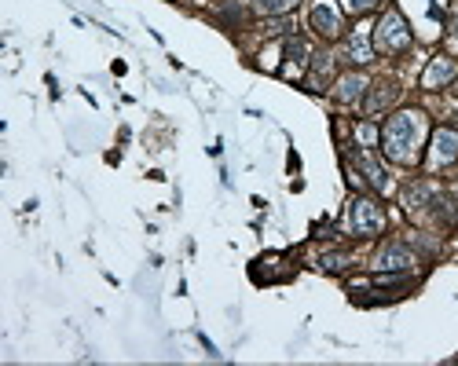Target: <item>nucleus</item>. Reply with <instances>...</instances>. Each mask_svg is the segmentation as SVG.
<instances>
[{"label":"nucleus","instance_id":"obj_1","mask_svg":"<svg viewBox=\"0 0 458 366\" xmlns=\"http://www.w3.org/2000/svg\"><path fill=\"white\" fill-rule=\"evenodd\" d=\"M381 139H385V154L392 161H410L414 158V147L422 143V114H396L389 118L381 128Z\"/></svg>","mask_w":458,"mask_h":366},{"label":"nucleus","instance_id":"obj_2","mask_svg":"<svg viewBox=\"0 0 458 366\" xmlns=\"http://www.w3.org/2000/svg\"><path fill=\"white\" fill-rule=\"evenodd\" d=\"M374 48L378 52H389V55L410 48V30H407L400 11H385L381 15V23L374 26Z\"/></svg>","mask_w":458,"mask_h":366},{"label":"nucleus","instance_id":"obj_3","mask_svg":"<svg viewBox=\"0 0 458 366\" xmlns=\"http://www.w3.org/2000/svg\"><path fill=\"white\" fill-rule=\"evenodd\" d=\"M381 224H385L381 205H374L370 198H356L352 205H348V227H352L356 234H378Z\"/></svg>","mask_w":458,"mask_h":366},{"label":"nucleus","instance_id":"obj_4","mask_svg":"<svg viewBox=\"0 0 458 366\" xmlns=\"http://www.w3.org/2000/svg\"><path fill=\"white\" fill-rule=\"evenodd\" d=\"M308 23H312V30H315L319 37H330V40H334V37H341V15H337L330 4H326V0L312 8Z\"/></svg>","mask_w":458,"mask_h":366},{"label":"nucleus","instance_id":"obj_5","mask_svg":"<svg viewBox=\"0 0 458 366\" xmlns=\"http://www.w3.org/2000/svg\"><path fill=\"white\" fill-rule=\"evenodd\" d=\"M454 158H458V132H454V128H436V136H432V161L447 165Z\"/></svg>","mask_w":458,"mask_h":366},{"label":"nucleus","instance_id":"obj_6","mask_svg":"<svg viewBox=\"0 0 458 366\" xmlns=\"http://www.w3.org/2000/svg\"><path fill=\"white\" fill-rule=\"evenodd\" d=\"M410 264H414V256H410L403 246H396V242L385 246V249L378 253V268H381V271H407Z\"/></svg>","mask_w":458,"mask_h":366},{"label":"nucleus","instance_id":"obj_7","mask_svg":"<svg viewBox=\"0 0 458 366\" xmlns=\"http://www.w3.org/2000/svg\"><path fill=\"white\" fill-rule=\"evenodd\" d=\"M454 74H458V67L451 59H432L429 70L422 74V84H425V88H440V84H447Z\"/></svg>","mask_w":458,"mask_h":366},{"label":"nucleus","instance_id":"obj_8","mask_svg":"<svg viewBox=\"0 0 458 366\" xmlns=\"http://www.w3.org/2000/svg\"><path fill=\"white\" fill-rule=\"evenodd\" d=\"M356 165L367 172V180H370V187H378V190H385L389 187V176H385V168L370 158V154H356Z\"/></svg>","mask_w":458,"mask_h":366},{"label":"nucleus","instance_id":"obj_9","mask_svg":"<svg viewBox=\"0 0 458 366\" xmlns=\"http://www.w3.org/2000/svg\"><path fill=\"white\" fill-rule=\"evenodd\" d=\"M363 88H367V81L356 77V74H348V77H341V84H337V99H341V103H356V99L363 96Z\"/></svg>","mask_w":458,"mask_h":366},{"label":"nucleus","instance_id":"obj_10","mask_svg":"<svg viewBox=\"0 0 458 366\" xmlns=\"http://www.w3.org/2000/svg\"><path fill=\"white\" fill-rule=\"evenodd\" d=\"M326 77H330V55H315V67H312V77H308V88H312V92H323Z\"/></svg>","mask_w":458,"mask_h":366},{"label":"nucleus","instance_id":"obj_11","mask_svg":"<svg viewBox=\"0 0 458 366\" xmlns=\"http://www.w3.org/2000/svg\"><path fill=\"white\" fill-rule=\"evenodd\" d=\"M348 59H352V62H370V59H374V48L367 45L363 33H352V40H348Z\"/></svg>","mask_w":458,"mask_h":366},{"label":"nucleus","instance_id":"obj_12","mask_svg":"<svg viewBox=\"0 0 458 366\" xmlns=\"http://www.w3.org/2000/svg\"><path fill=\"white\" fill-rule=\"evenodd\" d=\"M396 96H400V88H396V84H389V81H385V84H378V92L370 96V103H367V106H370V114H378L381 106H389V103L396 99Z\"/></svg>","mask_w":458,"mask_h":366},{"label":"nucleus","instance_id":"obj_13","mask_svg":"<svg viewBox=\"0 0 458 366\" xmlns=\"http://www.w3.org/2000/svg\"><path fill=\"white\" fill-rule=\"evenodd\" d=\"M294 4H297V0H257V8L264 15H282V11H290Z\"/></svg>","mask_w":458,"mask_h":366},{"label":"nucleus","instance_id":"obj_14","mask_svg":"<svg viewBox=\"0 0 458 366\" xmlns=\"http://www.w3.org/2000/svg\"><path fill=\"white\" fill-rule=\"evenodd\" d=\"M326 271H341V268H348V256L345 253H330V256H323V261H319Z\"/></svg>","mask_w":458,"mask_h":366},{"label":"nucleus","instance_id":"obj_15","mask_svg":"<svg viewBox=\"0 0 458 366\" xmlns=\"http://www.w3.org/2000/svg\"><path fill=\"white\" fill-rule=\"evenodd\" d=\"M418 202H429V187H410L407 190V209H418Z\"/></svg>","mask_w":458,"mask_h":366},{"label":"nucleus","instance_id":"obj_16","mask_svg":"<svg viewBox=\"0 0 458 366\" xmlns=\"http://www.w3.org/2000/svg\"><path fill=\"white\" fill-rule=\"evenodd\" d=\"M345 8L352 11V15H363V11H370V8H378V0H345Z\"/></svg>","mask_w":458,"mask_h":366},{"label":"nucleus","instance_id":"obj_17","mask_svg":"<svg viewBox=\"0 0 458 366\" xmlns=\"http://www.w3.org/2000/svg\"><path fill=\"white\" fill-rule=\"evenodd\" d=\"M199 341H202V348H206V352H209V355H216V348H213V341H209V337H206V333H202V337H199Z\"/></svg>","mask_w":458,"mask_h":366}]
</instances>
